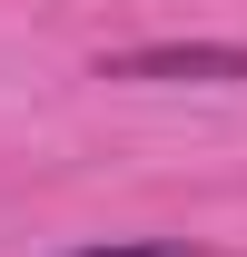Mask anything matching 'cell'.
<instances>
[{
	"instance_id": "cell-1",
	"label": "cell",
	"mask_w": 247,
	"mask_h": 257,
	"mask_svg": "<svg viewBox=\"0 0 247 257\" xmlns=\"http://www.w3.org/2000/svg\"><path fill=\"white\" fill-rule=\"evenodd\" d=\"M99 79H247V50L237 40H149V50L99 60Z\"/></svg>"
},
{
	"instance_id": "cell-2",
	"label": "cell",
	"mask_w": 247,
	"mask_h": 257,
	"mask_svg": "<svg viewBox=\"0 0 247 257\" xmlns=\"http://www.w3.org/2000/svg\"><path fill=\"white\" fill-rule=\"evenodd\" d=\"M60 257H217V247H188V237H89V247H60Z\"/></svg>"
}]
</instances>
